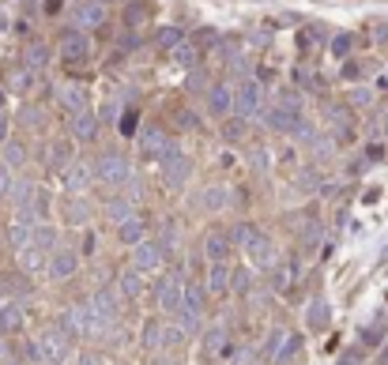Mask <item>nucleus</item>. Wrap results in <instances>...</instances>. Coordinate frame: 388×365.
I'll list each match as a JSON object with an SVG mask.
<instances>
[{
	"instance_id": "nucleus-1",
	"label": "nucleus",
	"mask_w": 388,
	"mask_h": 365,
	"mask_svg": "<svg viewBox=\"0 0 388 365\" xmlns=\"http://www.w3.org/2000/svg\"><path fill=\"white\" fill-rule=\"evenodd\" d=\"M234 245L249 256V264L253 267H275L272 260H275V245H272V238L261 230V226H253V222H242V226H234Z\"/></svg>"
},
{
	"instance_id": "nucleus-2",
	"label": "nucleus",
	"mask_w": 388,
	"mask_h": 365,
	"mask_svg": "<svg viewBox=\"0 0 388 365\" xmlns=\"http://www.w3.org/2000/svg\"><path fill=\"white\" fill-rule=\"evenodd\" d=\"M64 320H68V327H64V332H68L72 339H76V335H83V339H98V335H106L109 327H114V324H109L106 316L95 309V302H91V297H83V302L72 305Z\"/></svg>"
},
{
	"instance_id": "nucleus-3",
	"label": "nucleus",
	"mask_w": 388,
	"mask_h": 365,
	"mask_svg": "<svg viewBox=\"0 0 388 365\" xmlns=\"http://www.w3.org/2000/svg\"><path fill=\"white\" fill-rule=\"evenodd\" d=\"M38 350H42V362L45 365H68L72 358V335L64 332V327L49 324L38 332Z\"/></svg>"
},
{
	"instance_id": "nucleus-4",
	"label": "nucleus",
	"mask_w": 388,
	"mask_h": 365,
	"mask_svg": "<svg viewBox=\"0 0 388 365\" xmlns=\"http://www.w3.org/2000/svg\"><path fill=\"white\" fill-rule=\"evenodd\" d=\"M140 155L147 158V162H166V158H173L178 155V139H173L166 128L159 125H151V128H143V136H140Z\"/></svg>"
},
{
	"instance_id": "nucleus-5",
	"label": "nucleus",
	"mask_w": 388,
	"mask_h": 365,
	"mask_svg": "<svg viewBox=\"0 0 388 365\" xmlns=\"http://www.w3.org/2000/svg\"><path fill=\"white\" fill-rule=\"evenodd\" d=\"M155 305H159V313H181V302H185V283L178 271H166L159 275V283H155Z\"/></svg>"
},
{
	"instance_id": "nucleus-6",
	"label": "nucleus",
	"mask_w": 388,
	"mask_h": 365,
	"mask_svg": "<svg viewBox=\"0 0 388 365\" xmlns=\"http://www.w3.org/2000/svg\"><path fill=\"white\" fill-rule=\"evenodd\" d=\"M95 181L98 185H128L132 181V166H128L125 155H98L95 162Z\"/></svg>"
},
{
	"instance_id": "nucleus-7",
	"label": "nucleus",
	"mask_w": 388,
	"mask_h": 365,
	"mask_svg": "<svg viewBox=\"0 0 388 365\" xmlns=\"http://www.w3.org/2000/svg\"><path fill=\"white\" fill-rule=\"evenodd\" d=\"M264 109V83L261 79H245L242 87L234 91V114L242 121H253Z\"/></svg>"
},
{
	"instance_id": "nucleus-8",
	"label": "nucleus",
	"mask_w": 388,
	"mask_h": 365,
	"mask_svg": "<svg viewBox=\"0 0 388 365\" xmlns=\"http://www.w3.org/2000/svg\"><path fill=\"white\" fill-rule=\"evenodd\" d=\"M166 264V252H162V245L159 241H140L136 249H128V267L132 271H140V275H151V271H159Z\"/></svg>"
},
{
	"instance_id": "nucleus-9",
	"label": "nucleus",
	"mask_w": 388,
	"mask_h": 365,
	"mask_svg": "<svg viewBox=\"0 0 388 365\" xmlns=\"http://www.w3.org/2000/svg\"><path fill=\"white\" fill-rule=\"evenodd\" d=\"M234 233L230 230H219V226H211L204 233V256H208V264H230V256H234Z\"/></svg>"
},
{
	"instance_id": "nucleus-10",
	"label": "nucleus",
	"mask_w": 388,
	"mask_h": 365,
	"mask_svg": "<svg viewBox=\"0 0 388 365\" xmlns=\"http://www.w3.org/2000/svg\"><path fill=\"white\" fill-rule=\"evenodd\" d=\"M61 61L72 64V68L91 61V38H87V31H79V26H76V31H64L61 34Z\"/></svg>"
},
{
	"instance_id": "nucleus-11",
	"label": "nucleus",
	"mask_w": 388,
	"mask_h": 365,
	"mask_svg": "<svg viewBox=\"0 0 388 365\" xmlns=\"http://www.w3.org/2000/svg\"><path fill=\"white\" fill-rule=\"evenodd\" d=\"M159 173H162V185H166V189H170V192H181L185 185H189V177H192V162L178 151L173 158H166V162L159 166Z\"/></svg>"
},
{
	"instance_id": "nucleus-12",
	"label": "nucleus",
	"mask_w": 388,
	"mask_h": 365,
	"mask_svg": "<svg viewBox=\"0 0 388 365\" xmlns=\"http://www.w3.org/2000/svg\"><path fill=\"white\" fill-rule=\"evenodd\" d=\"M79 271V252L72 245H57L49 256V279L53 283H64V279H72Z\"/></svg>"
},
{
	"instance_id": "nucleus-13",
	"label": "nucleus",
	"mask_w": 388,
	"mask_h": 365,
	"mask_svg": "<svg viewBox=\"0 0 388 365\" xmlns=\"http://www.w3.org/2000/svg\"><path fill=\"white\" fill-rule=\"evenodd\" d=\"M143 350H162V346H173V324L159 320V316H151V320L143 324V335H140Z\"/></svg>"
},
{
	"instance_id": "nucleus-14",
	"label": "nucleus",
	"mask_w": 388,
	"mask_h": 365,
	"mask_svg": "<svg viewBox=\"0 0 388 365\" xmlns=\"http://www.w3.org/2000/svg\"><path fill=\"white\" fill-rule=\"evenodd\" d=\"M264 121H267V128H272V132H286V136H290V132L298 136V128L306 125L298 109H286V106H279V102H275V106L264 114Z\"/></svg>"
},
{
	"instance_id": "nucleus-15",
	"label": "nucleus",
	"mask_w": 388,
	"mask_h": 365,
	"mask_svg": "<svg viewBox=\"0 0 388 365\" xmlns=\"http://www.w3.org/2000/svg\"><path fill=\"white\" fill-rule=\"evenodd\" d=\"M230 286H234V267L230 264H208V297H226Z\"/></svg>"
},
{
	"instance_id": "nucleus-16",
	"label": "nucleus",
	"mask_w": 388,
	"mask_h": 365,
	"mask_svg": "<svg viewBox=\"0 0 388 365\" xmlns=\"http://www.w3.org/2000/svg\"><path fill=\"white\" fill-rule=\"evenodd\" d=\"M61 181H64V189H68V192H87L91 181H95V166L72 162V166H64V170H61Z\"/></svg>"
},
{
	"instance_id": "nucleus-17",
	"label": "nucleus",
	"mask_w": 388,
	"mask_h": 365,
	"mask_svg": "<svg viewBox=\"0 0 388 365\" xmlns=\"http://www.w3.org/2000/svg\"><path fill=\"white\" fill-rule=\"evenodd\" d=\"M57 102H61V109L68 117H76V114H83V109H91L87 106V91H83L79 83H64V87H57Z\"/></svg>"
},
{
	"instance_id": "nucleus-18",
	"label": "nucleus",
	"mask_w": 388,
	"mask_h": 365,
	"mask_svg": "<svg viewBox=\"0 0 388 365\" xmlns=\"http://www.w3.org/2000/svg\"><path fill=\"white\" fill-rule=\"evenodd\" d=\"M147 230H151V222H147L143 215H132L128 222H121V226H117V241H121V245H128V249H136L140 241H147Z\"/></svg>"
},
{
	"instance_id": "nucleus-19",
	"label": "nucleus",
	"mask_w": 388,
	"mask_h": 365,
	"mask_svg": "<svg viewBox=\"0 0 388 365\" xmlns=\"http://www.w3.org/2000/svg\"><path fill=\"white\" fill-rule=\"evenodd\" d=\"M234 109V91L226 83H211L208 87V114L211 117H226Z\"/></svg>"
},
{
	"instance_id": "nucleus-20",
	"label": "nucleus",
	"mask_w": 388,
	"mask_h": 365,
	"mask_svg": "<svg viewBox=\"0 0 388 365\" xmlns=\"http://www.w3.org/2000/svg\"><path fill=\"white\" fill-rule=\"evenodd\" d=\"M68 128H72V139H79V143H91V139H98V117L91 114V109H83V114L68 117Z\"/></svg>"
},
{
	"instance_id": "nucleus-21",
	"label": "nucleus",
	"mask_w": 388,
	"mask_h": 365,
	"mask_svg": "<svg viewBox=\"0 0 388 365\" xmlns=\"http://www.w3.org/2000/svg\"><path fill=\"white\" fill-rule=\"evenodd\" d=\"M117 294L125 297V302H136V297H143V275L132 267H121L117 271Z\"/></svg>"
},
{
	"instance_id": "nucleus-22",
	"label": "nucleus",
	"mask_w": 388,
	"mask_h": 365,
	"mask_svg": "<svg viewBox=\"0 0 388 365\" xmlns=\"http://www.w3.org/2000/svg\"><path fill=\"white\" fill-rule=\"evenodd\" d=\"M72 20H76L79 31H87V26H102V23H106V8L95 4V0H87V4H76Z\"/></svg>"
},
{
	"instance_id": "nucleus-23",
	"label": "nucleus",
	"mask_w": 388,
	"mask_h": 365,
	"mask_svg": "<svg viewBox=\"0 0 388 365\" xmlns=\"http://www.w3.org/2000/svg\"><path fill=\"white\" fill-rule=\"evenodd\" d=\"M121 294H109V290H98V294H91V302H95V309L106 316L109 324H117L121 320V302H117Z\"/></svg>"
},
{
	"instance_id": "nucleus-24",
	"label": "nucleus",
	"mask_w": 388,
	"mask_h": 365,
	"mask_svg": "<svg viewBox=\"0 0 388 365\" xmlns=\"http://www.w3.org/2000/svg\"><path fill=\"white\" fill-rule=\"evenodd\" d=\"M320 238H325V230H320V222L317 219H309V215H302V226H298V245L313 252L320 245Z\"/></svg>"
},
{
	"instance_id": "nucleus-25",
	"label": "nucleus",
	"mask_w": 388,
	"mask_h": 365,
	"mask_svg": "<svg viewBox=\"0 0 388 365\" xmlns=\"http://www.w3.org/2000/svg\"><path fill=\"white\" fill-rule=\"evenodd\" d=\"M15 256H20V264H23V271H26V275H34V271L49 267V252H45V249H38V245H26V249H20V252H15Z\"/></svg>"
},
{
	"instance_id": "nucleus-26",
	"label": "nucleus",
	"mask_w": 388,
	"mask_h": 365,
	"mask_svg": "<svg viewBox=\"0 0 388 365\" xmlns=\"http://www.w3.org/2000/svg\"><path fill=\"white\" fill-rule=\"evenodd\" d=\"M226 350V327L223 324H211L204 332V362H215V354Z\"/></svg>"
},
{
	"instance_id": "nucleus-27",
	"label": "nucleus",
	"mask_w": 388,
	"mask_h": 365,
	"mask_svg": "<svg viewBox=\"0 0 388 365\" xmlns=\"http://www.w3.org/2000/svg\"><path fill=\"white\" fill-rule=\"evenodd\" d=\"M302 354V335L298 332H283V339H279V350H275V358L272 362H279V365H286V362H294Z\"/></svg>"
},
{
	"instance_id": "nucleus-28",
	"label": "nucleus",
	"mask_w": 388,
	"mask_h": 365,
	"mask_svg": "<svg viewBox=\"0 0 388 365\" xmlns=\"http://www.w3.org/2000/svg\"><path fill=\"white\" fill-rule=\"evenodd\" d=\"M204 294H208L204 286L185 283V302H181V313H196V316H204Z\"/></svg>"
},
{
	"instance_id": "nucleus-29",
	"label": "nucleus",
	"mask_w": 388,
	"mask_h": 365,
	"mask_svg": "<svg viewBox=\"0 0 388 365\" xmlns=\"http://www.w3.org/2000/svg\"><path fill=\"white\" fill-rule=\"evenodd\" d=\"M173 64H181V68H192V72H196V64H200V45H196V42H181L178 49H173Z\"/></svg>"
},
{
	"instance_id": "nucleus-30",
	"label": "nucleus",
	"mask_w": 388,
	"mask_h": 365,
	"mask_svg": "<svg viewBox=\"0 0 388 365\" xmlns=\"http://www.w3.org/2000/svg\"><path fill=\"white\" fill-rule=\"evenodd\" d=\"M26 72H42L45 68V64H49V49H45V45L42 42H31V45H26Z\"/></svg>"
},
{
	"instance_id": "nucleus-31",
	"label": "nucleus",
	"mask_w": 388,
	"mask_h": 365,
	"mask_svg": "<svg viewBox=\"0 0 388 365\" xmlns=\"http://www.w3.org/2000/svg\"><path fill=\"white\" fill-rule=\"evenodd\" d=\"M106 215L117 222V226H121V222H128L132 215H140V211H136V203H132V200H114V203L106 208Z\"/></svg>"
},
{
	"instance_id": "nucleus-32",
	"label": "nucleus",
	"mask_w": 388,
	"mask_h": 365,
	"mask_svg": "<svg viewBox=\"0 0 388 365\" xmlns=\"http://www.w3.org/2000/svg\"><path fill=\"white\" fill-rule=\"evenodd\" d=\"M0 313H4L8 332H20V327H23V309H20V302H15V297H8V302L0 305Z\"/></svg>"
},
{
	"instance_id": "nucleus-33",
	"label": "nucleus",
	"mask_w": 388,
	"mask_h": 365,
	"mask_svg": "<svg viewBox=\"0 0 388 365\" xmlns=\"http://www.w3.org/2000/svg\"><path fill=\"white\" fill-rule=\"evenodd\" d=\"M226 203V189H219V185H211V189L200 192V208L204 211H219Z\"/></svg>"
},
{
	"instance_id": "nucleus-34",
	"label": "nucleus",
	"mask_w": 388,
	"mask_h": 365,
	"mask_svg": "<svg viewBox=\"0 0 388 365\" xmlns=\"http://www.w3.org/2000/svg\"><path fill=\"white\" fill-rule=\"evenodd\" d=\"M23 162H26V151H23V143H15V139H8V143H4V166H8V170H20Z\"/></svg>"
},
{
	"instance_id": "nucleus-35",
	"label": "nucleus",
	"mask_w": 388,
	"mask_h": 365,
	"mask_svg": "<svg viewBox=\"0 0 388 365\" xmlns=\"http://www.w3.org/2000/svg\"><path fill=\"white\" fill-rule=\"evenodd\" d=\"M385 343H388V327L385 324L362 327V346H385Z\"/></svg>"
},
{
	"instance_id": "nucleus-36",
	"label": "nucleus",
	"mask_w": 388,
	"mask_h": 365,
	"mask_svg": "<svg viewBox=\"0 0 388 365\" xmlns=\"http://www.w3.org/2000/svg\"><path fill=\"white\" fill-rule=\"evenodd\" d=\"M155 42H159V49H170V53H173V49H178V45L185 42V38H181V31H178V26H162V31L155 34Z\"/></svg>"
},
{
	"instance_id": "nucleus-37",
	"label": "nucleus",
	"mask_w": 388,
	"mask_h": 365,
	"mask_svg": "<svg viewBox=\"0 0 388 365\" xmlns=\"http://www.w3.org/2000/svg\"><path fill=\"white\" fill-rule=\"evenodd\" d=\"M64 222L68 226H83L87 222V208L83 203H64Z\"/></svg>"
},
{
	"instance_id": "nucleus-38",
	"label": "nucleus",
	"mask_w": 388,
	"mask_h": 365,
	"mask_svg": "<svg viewBox=\"0 0 388 365\" xmlns=\"http://www.w3.org/2000/svg\"><path fill=\"white\" fill-rule=\"evenodd\" d=\"M159 245H162V252H166V256H173V249H178V226H173V222H166V226H162V238H159Z\"/></svg>"
},
{
	"instance_id": "nucleus-39",
	"label": "nucleus",
	"mask_w": 388,
	"mask_h": 365,
	"mask_svg": "<svg viewBox=\"0 0 388 365\" xmlns=\"http://www.w3.org/2000/svg\"><path fill=\"white\" fill-rule=\"evenodd\" d=\"M249 286H253V271H245V267H234V286H230V294H245Z\"/></svg>"
},
{
	"instance_id": "nucleus-40",
	"label": "nucleus",
	"mask_w": 388,
	"mask_h": 365,
	"mask_svg": "<svg viewBox=\"0 0 388 365\" xmlns=\"http://www.w3.org/2000/svg\"><path fill=\"white\" fill-rule=\"evenodd\" d=\"M328 324V305L325 302H313V313H309V327L313 332H320V327Z\"/></svg>"
},
{
	"instance_id": "nucleus-41",
	"label": "nucleus",
	"mask_w": 388,
	"mask_h": 365,
	"mask_svg": "<svg viewBox=\"0 0 388 365\" xmlns=\"http://www.w3.org/2000/svg\"><path fill=\"white\" fill-rule=\"evenodd\" d=\"M275 102H279V106H286V109H298V114H302V95H298L294 87L279 91V95H275Z\"/></svg>"
},
{
	"instance_id": "nucleus-42",
	"label": "nucleus",
	"mask_w": 388,
	"mask_h": 365,
	"mask_svg": "<svg viewBox=\"0 0 388 365\" xmlns=\"http://www.w3.org/2000/svg\"><path fill=\"white\" fill-rule=\"evenodd\" d=\"M350 34H339V38H332V53H336V57H350Z\"/></svg>"
},
{
	"instance_id": "nucleus-43",
	"label": "nucleus",
	"mask_w": 388,
	"mask_h": 365,
	"mask_svg": "<svg viewBox=\"0 0 388 365\" xmlns=\"http://www.w3.org/2000/svg\"><path fill=\"white\" fill-rule=\"evenodd\" d=\"M249 162H253V170H256V173H264V170H267V155L261 151V147H249Z\"/></svg>"
},
{
	"instance_id": "nucleus-44",
	"label": "nucleus",
	"mask_w": 388,
	"mask_h": 365,
	"mask_svg": "<svg viewBox=\"0 0 388 365\" xmlns=\"http://www.w3.org/2000/svg\"><path fill=\"white\" fill-rule=\"evenodd\" d=\"M136 117H140L136 109H125V114H121V132H125V136L136 132Z\"/></svg>"
},
{
	"instance_id": "nucleus-45",
	"label": "nucleus",
	"mask_w": 388,
	"mask_h": 365,
	"mask_svg": "<svg viewBox=\"0 0 388 365\" xmlns=\"http://www.w3.org/2000/svg\"><path fill=\"white\" fill-rule=\"evenodd\" d=\"M369 102H373V91H366V87H358L355 95H350V106H358V109L369 106Z\"/></svg>"
},
{
	"instance_id": "nucleus-46",
	"label": "nucleus",
	"mask_w": 388,
	"mask_h": 365,
	"mask_svg": "<svg viewBox=\"0 0 388 365\" xmlns=\"http://www.w3.org/2000/svg\"><path fill=\"white\" fill-rule=\"evenodd\" d=\"M242 132H245V121H242V117L230 121V125L223 128V136H226V139H242Z\"/></svg>"
},
{
	"instance_id": "nucleus-47",
	"label": "nucleus",
	"mask_w": 388,
	"mask_h": 365,
	"mask_svg": "<svg viewBox=\"0 0 388 365\" xmlns=\"http://www.w3.org/2000/svg\"><path fill=\"white\" fill-rule=\"evenodd\" d=\"M173 125L178 128H196V117H192L189 109H178V114H173Z\"/></svg>"
},
{
	"instance_id": "nucleus-48",
	"label": "nucleus",
	"mask_w": 388,
	"mask_h": 365,
	"mask_svg": "<svg viewBox=\"0 0 388 365\" xmlns=\"http://www.w3.org/2000/svg\"><path fill=\"white\" fill-rule=\"evenodd\" d=\"M12 189H15L12 173H8V166H0V196H12Z\"/></svg>"
},
{
	"instance_id": "nucleus-49",
	"label": "nucleus",
	"mask_w": 388,
	"mask_h": 365,
	"mask_svg": "<svg viewBox=\"0 0 388 365\" xmlns=\"http://www.w3.org/2000/svg\"><path fill=\"white\" fill-rule=\"evenodd\" d=\"M215 42H219V38H215V31H200V34H196V45H200V49H211Z\"/></svg>"
},
{
	"instance_id": "nucleus-50",
	"label": "nucleus",
	"mask_w": 388,
	"mask_h": 365,
	"mask_svg": "<svg viewBox=\"0 0 388 365\" xmlns=\"http://www.w3.org/2000/svg\"><path fill=\"white\" fill-rule=\"evenodd\" d=\"M189 91H204V76H200V72H192V76H189Z\"/></svg>"
},
{
	"instance_id": "nucleus-51",
	"label": "nucleus",
	"mask_w": 388,
	"mask_h": 365,
	"mask_svg": "<svg viewBox=\"0 0 388 365\" xmlns=\"http://www.w3.org/2000/svg\"><path fill=\"white\" fill-rule=\"evenodd\" d=\"M64 8V0H45V15H57Z\"/></svg>"
},
{
	"instance_id": "nucleus-52",
	"label": "nucleus",
	"mask_w": 388,
	"mask_h": 365,
	"mask_svg": "<svg viewBox=\"0 0 388 365\" xmlns=\"http://www.w3.org/2000/svg\"><path fill=\"white\" fill-rule=\"evenodd\" d=\"M79 365H102V358H98V354H83Z\"/></svg>"
},
{
	"instance_id": "nucleus-53",
	"label": "nucleus",
	"mask_w": 388,
	"mask_h": 365,
	"mask_svg": "<svg viewBox=\"0 0 388 365\" xmlns=\"http://www.w3.org/2000/svg\"><path fill=\"white\" fill-rule=\"evenodd\" d=\"M377 365H388V343L381 346V358H377Z\"/></svg>"
},
{
	"instance_id": "nucleus-54",
	"label": "nucleus",
	"mask_w": 388,
	"mask_h": 365,
	"mask_svg": "<svg viewBox=\"0 0 388 365\" xmlns=\"http://www.w3.org/2000/svg\"><path fill=\"white\" fill-rule=\"evenodd\" d=\"M4 128H8V117H0V143H8V139H4Z\"/></svg>"
},
{
	"instance_id": "nucleus-55",
	"label": "nucleus",
	"mask_w": 388,
	"mask_h": 365,
	"mask_svg": "<svg viewBox=\"0 0 388 365\" xmlns=\"http://www.w3.org/2000/svg\"><path fill=\"white\" fill-rule=\"evenodd\" d=\"M8 335V324H4V313H0V339Z\"/></svg>"
},
{
	"instance_id": "nucleus-56",
	"label": "nucleus",
	"mask_w": 388,
	"mask_h": 365,
	"mask_svg": "<svg viewBox=\"0 0 388 365\" xmlns=\"http://www.w3.org/2000/svg\"><path fill=\"white\" fill-rule=\"evenodd\" d=\"M381 132L388 136V114H385V121H381Z\"/></svg>"
},
{
	"instance_id": "nucleus-57",
	"label": "nucleus",
	"mask_w": 388,
	"mask_h": 365,
	"mask_svg": "<svg viewBox=\"0 0 388 365\" xmlns=\"http://www.w3.org/2000/svg\"><path fill=\"white\" fill-rule=\"evenodd\" d=\"M159 365H170V362H159Z\"/></svg>"
}]
</instances>
